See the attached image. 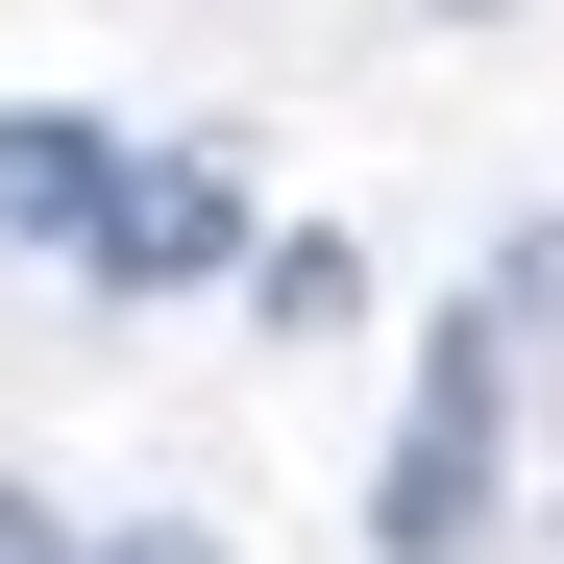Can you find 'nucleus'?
Returning <instances> with one entry per match:
<instances>
[{
	"mask_svg": "<svg viewBox=\"0 0 564 564\" xmlns=\"http://www.w3.org/2000/svg\"><path fill=\"white\" fill-rule=\"evenodd\" d=\"M491 417H516V270L417 344V417H393V491H368V540L393 564H466L491 540Z\"/></svg>",
	"mask_w": 564,
	"mask_h": 564,
	"instance_id": "nucleus-1",
	"label": "nucleus"
},
{
	"mask_svg": "<svg viewBox=\"0 0 564 564\" xmlns=\"http://www.w3.org/2000/svg\"><path fill=\"white\" fill-rule=\"evenodd\" d=\"M74 270H99V295H197V270H246V197H221L197 148H172V172H99Z\"/></svg>",
	"mask_w": 564,
	"mask_h": 564,
	"instance_id": "nucleus-2",
	"label": "nucleus"
},
{
	"mask_svg": "<svg viewBox=\"0 0 564 564\" xmlns=\"http://www.w3.org/2000/svg\"><path fill=\"white\" fill-rule=\"evenodd\" d=\"M99 172H123L99 123H50V99H25V123H0V246H74V221H99Z\"/></svg>",
	"mask_w": 564,
	"mask_h": 564,
	"instance_id": "nucleus-3",
	"label": "nucleus"
},
{
	"mask_svg": "<svg viewBox=\"0 0 564 564\" xmlns=\"http://www.w3.org/2000/svg\"><path fill=\"white\" fill-rule=\"evenodd\" d=\"M246 295H270V344H344V319H368V246L295 221V246H246Z\"/></svg>",
	"mask_w": 564,
	"mask_h": 564,
	"instance_id": "nucleus-4",
	"label": "nucleus"
},
{
	"mask_svg": "<svg viewBox=\"0 0 564 564\" xmlns=\"http://www.w3.org/2000/svg\"><path fill=\"white\" fill-rule=\"evenodd\" d=\"M0 564H74V540H50V516H25V491H0Z\"/></svg>",
	"mask_w": 564,
	"mask_h": 564,
	"instance_id": "nucleus-5",
	"label": "nucleus"
},
{
	"mask_svg": "<svg viewBox=\"0 0 564 564\" xmlns=\"http://www.w3.org/2000/svg\"><path fill=\"white\" fill-rule=\"evenodd\" d=\"M123 564H197V540H123Z\"/></svg>",
	"mask_w": 564,
	"mask_h": 564,
	"instance_id": "nucleus-6",
	"label": "nucleus"
}]
</instances>
